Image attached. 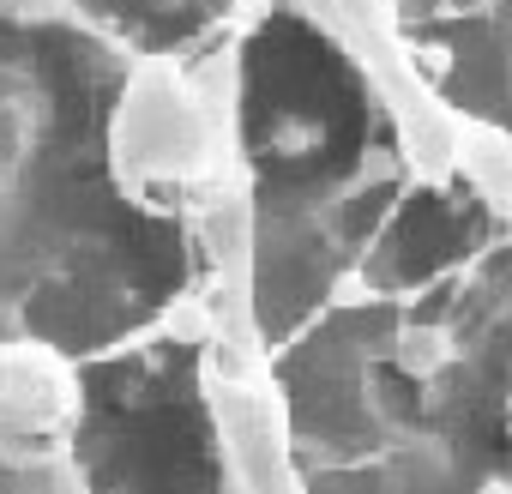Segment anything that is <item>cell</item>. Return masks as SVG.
<instances>
[{"instance_id":"cell-1","label":"cell","mask_w":512,"mask_h":494,"mask_svg":"<svg viewBox=\"0 0 512 494\" xmlns=\"http://www.w3.org/2000/svg\"><path fill=\"white\" fill-rule=\"evenodd\" d=\"M235 157L253 205H350L410 181L368 73L296 0L241 19Z\"/></svg>"},{"instance_id":"cell-2","label":"cell","mask_w":512,"mask_h":494,"mask_svg":"<svg viewBox=\"0 0 512 494\" xmlns=\"http://www.w3.org/2000/svg\"><path fill=\"white\" fill-rule=\"evenodd\" d=\"M73 458L91 494H229L205 350L139 332L85 356Z\"/></svg>"},{"instance_id":"cell-3","label":"cell","mask_w":512,"mask_h":494,"mask_svg":"<svg viewBox=\"0 0 512 494\" xmlns=\"http://www.w3.org/2000/svg\"><path fill=\"white\" fill-rule=\"evenodd\" d=\"M398 320H404V302H386L350 284L320 320H308L278 356H266V380L278 392L290 458L302 476L344 470L386 452L368 380L392 356Z\"/></svg>"},{"instance_id":"cell-4","label":"cell","mask_w":512,"mask_h":494,"mask_svg":"<svg viewBox=\"0 0 512 494\" xmlns=\"http://www.w3.org/2000/svg\"><path fill=\"white\" fill-rule=\"evenodd\" d=\"M103 151H109V175L127 187V199H139L151 211H187V199L205 181L241 169L235 139L205 109L181 55H133L127 61V73L109 97Z\"/></svg>"},{"instance_id":"cell-5","label":"cell","mask_w":512,"mask_h":494,"mask_svg":"<svg viewBox=\"0 0 512 494\" xmlns=\"http://www.w3.org/2000/svg\"><path fill=\"white\" fill-rule=\"evenodd\" d=\"M506 223H494L458 181H410L386 223L374 229L368 254L356 266V284L386 302H416L422 290L458 278L488 241H500Z\"/></svg>"},{"instance_id":"cell-6","label":"cell","mask_w":512,"mask_h":494,"mask_svg":"<svg viewBox=\"0 0 512 494\" xmlns=\"http://www.w3.org/2000/svg\"><path fill=\"white\" fill-rule=\"evenodd\" d=\"M404 49L452 115L512 127V0H494L476 19L410 25Z\"/></svg>"},{"instance_id":"cell-7","label":"cell","mask_w":512,"mask_h":494,"mask_svg":"<svg viewBox=\"0 0 512 494\" xmlns=\"http://www.w3.org/2000/svg\"><path fill=\"white\" fill-rule=\"evenodd\" d=\"M79 362L43 338H0V458L73 446Z\"/></svg>"},{"instance_id":"cell-8","label":"cell","mask_w":512,"mask_h":494,"mask_svg":"<svg viewBox=\"0 0 512 494\" xmlns=\"http://www.w3.org/2000/svg\"><path fill=\"white\" fill-rule=\"evenodd\" d=\"M452 181L494 217L512 229V127L458 115L452 133Z\"/></svg>"},{"instance_id":"cell-9","label":"cell","mask_w":512,"mask_h":494,"mask_svg":"<svg viewBox=\"0 0 512 494\" xmlns=\"http://www.w3.org/2000/svg\"><path fill=\"white\" fill-rule=\"evenodd\" d=\"M452 356H458V344H452L446 320H434V314H410V308H404L398 338H392V368L410 374L416 386H434V380L452 368Z\"/></svg>"},{"instance_id":"cell-10","label":"cell","mask_w":512,"mask_h":494,"mask_svg":"<svg viewBox=\"0 0 512 494\" xmlns=\"http://www.w3.org/2000/svg\"><path fill=\"white\" fill-rule=\"evenodd\" d=\"M0 494H91L73 446L37 458H0Z\"/></svg>"},{"instance_id":"cell-11","label":"cell","mask_w":512,"mask_h":494,"mask_svg":"<svg viewBox=\"0 0 512 494\" xmlns=\"http://www.w3.org/2000/svg\"><path fill=\"white\" fill-rule=\"evenodd\" d=\"M85 0H0V19L19 25V31H37V25H61V19H79Z\"/></svg>"}]
</instances>
